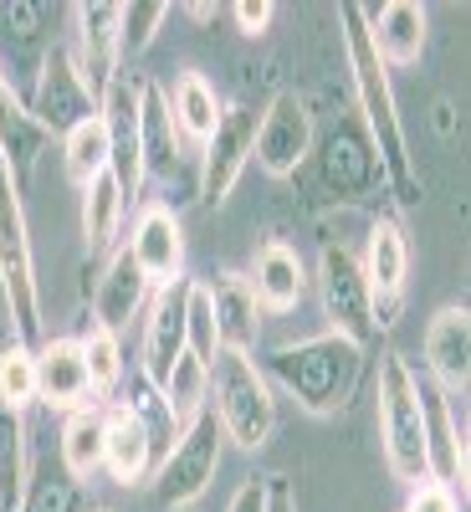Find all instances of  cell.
Here are the masks:
<instances>
[{"label": "cell", "instance_id": "3957f363", "mask_svg": "<svg viewBox=\"0 0 471 512\" xmlns=\"http://www.w3.org/2000/svg\"><path fill=\"white\" fill-rule=\"evenodd\" d=\"M0 297H6V313H11V344H26V349L47 344L31 226H26V205H21V180L6 154H0Z\"/></svg>", "mask_w": 471, "mask_h": 512}, {"label": "cell", "instance_id": "e0dca14e", "mask_svg": "<svg viewBox=\"0 0 471 512\" xmlns=\"http://www.w3.org/2000/svg\"><path fill=\"white\" fill-rule=\"evenodd\" d=\"M246 287H251V297H256V308H262V313H292V308L308 297L313 277H308L303 251L272 236V241L256 246L251 272H246Z\"/></svg>", "mask_w": 471, "mask_h": 512}, {"label": "cell", "instance_id": "44dd1931", "mask_svg": "<svg viewBox=\"0 0 471 512\" xmlns=\"http://www.w3.org/2000/svg\"><path fill=\"white\" fill-rule=\"evenodd\" d=\"M139 144H144V180H159V185L175 190L180 164H185V134H180L175 113H169L164 88L149 77L139 88Z\"/></svg>", "mask_w": 471, "mask_h": 512}, {"label": "cell", "instance_id": "8fae6325", "mask_svg": "<svg viewBox=\"0 0 471 512\" xmlns=\"http://www.w3.org/2000/svg\"><path fill=\"white\" fill-rule=\"evenodd\" d=\"M139 88L144 77L118 72L108 82V93L98 103V118L108 128V175L118 180L123 200H134L144 190V144H139Z\"/></svg>", "mask_w": 471, "mask_h": 512}, {"label": "cell", "instance_id": "d6986e66", "mask_svg": "<svg viewBox=\"0 0 471 512\" xmlns=\"http://www.w3.org/2000/svg\"><path fill=\"white\" fill-rule=\"evenodd\" d=\"M154 466H159V451L144 431V420L128 405L108 400L103 405V472L118 487H144L154 477Z\"/></svg>", "mask_w": 471, "mask_h": 512}, {"label": "cell", "instance_id": "277c9868", "mask_svg": "<svg viewBox=\"0 0 471 512\" xmlns=\"http://www.w3.org/2000/svg\"><path fill=\"white\" fill-rule=\"evenodd\" d=\"M216 400L210 405V415H216L221 436L241 451H262L277 431V395L272 384L262 374V364H256L251 354H216V364H210V395Z\"/></svg>", "mask_w": 471, "mask_h": 512}, {"label": "cell", "instance_id": "f546056e", "mask_svg": "<svg viewBox=\"0 0 471 512\" xmlns=\"http://www.w3.org/2000/svg\"><path fill=\"white\" fill-rule=\"evenodd\" d=\"M31 482V451H26V410L0 405V512H21Z\"/></svg>", "mask_w": 471, "mask_h": 512}, {"label": "cell", "instance_id": "4316f807", "mask_svg": "<svg viewBox=\"0 0 471 512\" xmlns=\"http://www.w3.org/2000/svg\"><path fill=\"white\" fill-rule=\"evenodd\" d=\"M62 472L82 487L103 472V405L72 410L62 420Z\"/></svg>", "mask_w": 471, "mask_h": 512}, {"label": "cell", "instance_id": "7bdbcfd3", "mask_svg": "<svg viewBox=\"0 0 471 512\" xmlns=\"http://www.w3.org/2000/svg\"><path fill=\"white\" fill-rule=\"evenodd\" d=\"M185 16H190V21H200V26H210V21L221 16V6H210V0H190V6H185Z\"/></svg>", "mask_w": 471, "mask_h": 512}, {"label": "cell", "instance_id": "2e32d148", "mask_svg": "<svg viewBox=\"0 0 471 512\" xmlns=\"http://www.w3.org/2000/svg\"><path fill=\"white\" fill-rule=\"evenodd\" d=\"M123 246H128V256H134L139 272H144L154 287L185 282V231H180V216H175L164 200H154V205L139 210L134 236H128Z\"/></svg>", "mask_w": 471, "mask_h": 512}, {"label": "cell", "instance_id": "1f68e13d", "mask_svg": "<svg viewBox=\"0 0 471 512\" xmlns=\"http://www.w3.org/2000/svg\"><path fill=\"white\" fill-rule=\"evenodd\" d=\"M62 164H67V180L77 190L93 175H103L108 169V128H103V118H88V123H77L72 134H62Z\"/></svg>", "mask_w": 471, "mask_h": 512}, {"label": "cell", "instance_id": "4fadbf2b", "mask_svg": "<svg viewBox=\"0 0 471 512\" xmlns=\"http://www.w3.org/2000/svg\"><path fill=\"white\" fill-rule=\"evenodd\" d=\"M313 154H318L323 190H328L333 200H369L374 190H384L374 144L364 139L359 118H354V123H333L328 134H323V144H313Z\"/></svg>", "mask_w": 471, "mask_h": 512}, {"label": "cell", "instance_id": "9a60e30c", "mask_svg": "<svg viewBox=\"0 0 471 512\" xmlns=\"http://www.w3.org/2000/svg\"><path fill=\"white\" fill-rule=\"evenodd\" d=\"M420 390V420H425V482L436 487H466V425L456 420L451 395H441L431 379L415 374Z\"/></svg>", "mask_w": 471, "mask_h": 512}, {"label": "cell", "instance_id": "9c48e42d", "mask_svg": "<svg viewBox=\"0 0 471 512\" xmlns=\"http://www.w3.org/2000/svg\"><path fill=\"white\" fill-rule=\"evenodd\" d=\"M26 108H31V118H36V128L41 134H72L77 123H88V118H98V98L88 93V82H82V72H77V62H72V52L67 47H47V57H41V67H36V88H31V98H26Z\"/></svg>", "mask_w": 471, "mask_h": 512}, {"label": "cell", "instance_id": "f35d334b", "mask_svg": "<svg viewBox=\"0 0 471 512\" xmlns=\"http://www.w3.org/2000/svg\"><path fill=\"white\" fill-rule=\"evenodd\" d=\"M231 21H236V31L241 36H267L272 31V21H277V6H272V0H236V6H231Z\"/></svg>", "mask_w": 471, "mask_h": 512}, {"label": "cell", "instance_id": "7402d4cb", "mask_svg": "<svg viewBox=\"0 0 471 512\" xmlns=\"http://www.w3.org/2000/svg\"><path fill=\"white\" fill-rule=\"evenodd\" d=\"M185 292H190V277L175 282V287H154V297H149L144 364H139V374L154 384V390L169 379V369H175L180 354H185Z\"/></svg>", "mask_w": 471, "mask_h": 512}, {"label": "cell", "instance_id": "cb8c5ba5", "mask_svg": "<svg viewBox=\"0 0 471 512\" xmlns=\"http://www.w3.org/2000/svg\"><path fill=\"white\" fill-rule=\"evenodd\" d=\"M369 41L384 67H415L425 57V36H431V11L415 0H390L379 11H364Z\"/></svg>", "mask_w": 471, "mask_h": 512}, {"label": "cell", "instance_id": "d6a6232c", "mask_svg": "<svg viewBox=\"0 0 471 512\" xmlns=\"http://www.w3.org/2000/svg\"><path fill=\"white\" fill-rule=\"evenodd\" d=\"M77 349H82V364H88V379H93V395H113L118 390V379H123V344H118V333H108L98 318H88V328H82L77 338Z\"/></svg>", "mask_w": 471, "mask_h": 512}, {"label": "cell", "instance_id": "4dcf8cb0", "mask_svg": "<svg viewBox=\"0 0 471 512\" xmlns=\"http://www.w3.org/2000/svg\"><path fill=\"white\" fill-rule=\"evenodd\" d=\"M123 210H128V200H123V190L108 169L82 185V241H88V251H108L118 241Z\"/></svg>", "mask_w": 471, "mask_h": 512}, {"label": "cell", "instance_id": "e575fe53", "mask_svg": "<svg viewBox=\"0 0 471 512\" xmlns=\"http://www.w3.org/2000/svg\"><path fill=\"white\" fill-rule=\"evenodd\" d=\"M185 354L200 359L205 369L216 364L221 354V338H216V308H210V287L190 277V292H185Z\"/></svg>", "mask_w": 471, "mask_h": 512}, {"label": "cell", "instance_id": "836d02e7", "mask_svg": "<svg viewBox=\"0 0 471 512\" xmlns=\"http://www.w3.org/2000/svg\"><path fill=\"white\" fill-rule=\"evenodd\" d=\"M159 395H164V405L175 410V420H180V431L205 410V395H210V369L200 364V359H190V354H180V364L169 369V379L159 384Z\"/></svg>", "mask_w": 471, "mask_h": 512}, {"label": "cell", "instance_id": "30bf717a", "mask_svg": "<svg viewBox=\"0 0 471 512\" xmlns=\"http://www.w3.org/2000/svg\"><path fill=\"white\" fill-rule=\"evenodd\" d=\"M313 144H318V134H313V113H308L303 93L282 88L262 108V118H256V154L251 159L262 164L272 180H292L297 169L313 159Z\"/></svg>", "mask_w": 471, "mask_h": 512}, {"label": "cell", "instance_id": "d4e9b609", "mask_svg": "<svg viewBox=\"0 0 471 512\" xmlns=\"http://www.w3.org/2000/svg\"><path fill=\"white\" fill-rule=\"evenodd\" d=\"M210 287V308H216V338L226 354H251L262 338V308L246 287V272H221Z\"/></svg>", "mask_w": 471, "mask_h": 512}, {"label": "cell", "instance_id": "7a4b0ae2", "mask_svg": "<svg viewBox=\"0 0 471 512\" xmlns=\"http://www.w3.org/2000/svg\"><path fill=\"white\" fill-rule=\"evenodd\" d=\"M267 384H277L282 395L297 400V410L308 415H338L364 374V349L349 344L338 333H318V338H297L267 354Z\"/></svg>", "mask_w": 471, "mask_h": 512}, {"label": "cell", "instance_id": "ab89813d", "mask_svg": "<svg viewBox=\"0 0 471 512\" xmlns=\"http://www.w3.org/2000/svg\"><path fill=\"white\" fill-rule=\"evenodd\" d=\"M405 512H461V507H456V492H451V487L420 482V487H410V502H405Z\"/></svg>", "mask_w": 471, "mask_h": 512}, {"label": "cell", "instance_id": "ba28073f", "mask_svg": "<svg viewBox=\"0 0 471 512\" xmlns=\"http://www.w3.org/2000/svg\"><path fill=\"white\" fill-rule=\"evenodd\" d=\"M256 118H262L256 108L226 103L216 134L200 144V205H205V210H221V205L231 200V190L241 185L246 164H251V154H256Z\"/></svg>", "mask_w": 471, "mask_h": 512}, {"label": "cell", "instance_id": "83f0119b", "mask_svg": "<svg viewBox=\"0 0 471 512\" xmlns=\"http://www.w3.org/2000/svg\"><path fill=\"white\" fill-rule=\"evenodd\" d=\"M221 93H216V82H210L205 72H180L175 82V98H169V113H175L180 123V134L205 144L210 134H216V123H221Z\"/></svg>", "mask_w": 471, "mask_h": 512}, {"label": "cell", "instance_id": "b9f144b4", "mask_svg": "<svg viewBox=\"0 0 471 512\" xmlns=\"http://www.w3.org/2000/svg\"><path fill=\"white\" fill-rule=\"evenodd\" d=\"M267 512H297V492L287 477H267Z\"/></svg>", "mask_w": 471, "mask_h": 512}, {"label": "cell", "instance_id": "6da1fadb", "mask_svg": "<svg viewBox=\"0 0 471 512\" xmlns=\"http://www.w3.org/2000/svg\"><path fill=\"white\" fill-rule=\"evenodd\" d=\"M338 21H344V57H349V77H354L359 128H364V139L374 144L384 190L395 195L400 210H415L425 200V180H420V169L410 159V139H405V118H400V103H395L390 67L379 62L374 41H369L364 6H354V0H349V6H338Z\"/></svg>", "mask_w": 471, "mask_h": 512}, {"label": "cell", "instance_id": "603a6c76", "mask_svg": "<svg viewBox=\"0 0 471 512\" xmlns=\"http://www.w3.org/2000/svg\"><path fill=\"white\" fill-rule=\"evenodd\" d=\"M149 297H154V282L139 272V262L128 256V246H118L108 256L98 287H93V318L108 333H123V328H134V318L149 308Z\"/></svg>", "mask_w": 471, "mask_h": 512}, {"label": "cell", "instance_id": "ee69618b", "mask_svg": "<svg viewBox=\"0 0 471 512\" xmlns=\"http://www.w3.org/2000/svg\"><path fill=\"white\" fill-rule=\"evenodd\" d=\"M88 512H113V507H88Z\"/></svg>", "mask_w": 471, "mask_h": 512}, {"label": "cell", "instance_id": "f1b7e54d", "mask_svg": "<svg viewBox=\"0 0 471 512\" xmlns=\"http://www.w3.org/2000/svg\"><path fill=\"white\" fill-rule=\"evenodd\" d=\"M0 26H6V41H11V62L16 67H41L52 47V6H41V0H11V6H0Z\"/></svg>", "mask_w": 471, "mask_h": 512}, {"label": "cell", "instance_id": "ac0fdd59", "mask_svg": "<svg viewBox=\"0 0 471 512\" xmlns=\"http://www.w3.org/2000/svg\"><path fill=\"white\" fill-rule=\"evenodd\" d=\"M425 379L436 384L441 395H466L471 384V313L466 308H441L425 328Z\"/></svg>", "mask_w": 471, "mask_h": 512}, {"label": "cell", "instance_id": "ffe728a7", "mask_svg": "<svg viewBox=\"0 0 471 512\" xmlns=\"http://www.w3.org/2000/svg\"><path fill=\"white\" fill-rule=\"evenodd\" d=\"M36 400L62 410V415L103 405L93 395V379H88V364H82L77 338H47V344L36 349Z\"/></svg>", "mask_w": 471, "mask_h": 512}, {"label": "cell", "instance_id": "7c38bea8", "mask_svg": "<svg viewBox=\"0 0 471 512\" xmlns=\"http://www.w3.org/2000/svg\"><path fill=\"white\" fill-rule=\"evenodd\" d=\"M364 282H369V303H374V323L390 328L405 308V282H410V241H405V226L395 216H379L369 226V241H364Z\"/></svg>", "mask_w": 471, "mask_h": 512}, {"label": "cell", "instance_id": "5b68a950", "mask_svg": "<svg viewBox=\"0 0 471 512\" xmlns=\"http://www.w3.org/2000/svg\"><path fill=\"white\" fill-rule=\"evenodd\" d=\"M374 415H379V446L390 477L405 487L425 482V420H420V390L415 369L405 354L379 359V384H374Z\"/></svg>", "mask_w": 471, "mask_h": 512}, {"label": "cell", "instance_id": "484cf974", "mask_svg": "<svg viewBox=\"0 0 471 512\" xmlns=\"http://www.w3.org/2000/svg\"><path fill=\"white\" fill-rule=\"evenodd\" d=\"M41 149H47V134L36 128V118H31L26 98L16 93V82H11L6 62H0V154L11 159L16 180H26L31 169H36Z\"/></svg>", "mask_w": 471, "mask_h": 512}, {"label": "cell", "instance_id": "8992f818", "mask_svg": "<svg viewBox=\"0 0 471 512\" xmlns=\"http://www.w3.org/2000/svg\"><path fill=\"white\" fill-rule=\"evenodd\" d=\"M221 446H226V436H221L216 415L200 410L180 431V441L169 446V456L154 466V477H149L154 482V497L164 502V512L195 507L210 492V482H216V472H221Z\"/></svg>", "mask_w": 471, "mask_h": 512}, {"label": "cell", "instance_id": "d590c367", "mask_svg": "<svg viewBox=\"0 0 471 512\" xmlns=\"http://www.w3.org/2000/svg\"><path fill=\"white\" fill-rule=\"evenodd\" d=\"M0 405H11V410L36 405V349L26 344L0 349Z\"/></svg>", "mask_w": 471, "mask_h": 512}, {"label": "cell", "instance_id": "52a82bcc", "mask_svg": "<svg viewBox=\"0 0 471 512\" xmlns=\"http://www.w3.org/2000/svg\"><path fill=\"white\" fill-rule=\"evenodd\" d=\"M313 287H318V303H323L328 333L349 338V344H359V349L379 333V323H374V303H369V282H364V267H359V251H354V246H344V241H323Z\"/></svg>", "mask_w": 471, "mask_h": 512}, {"label": "cell", "instance_id": "74e56055", "mask_svg": "<svg viewBox=\"0 0 471 512\" xmlns=\"http://www.w3.org/2000/svg\"><path fill=\"white\" fill-rule=\"evenodd\" d=\"M164 21H169L164 0H134V6H123V57H144L159 41Z\"/></svg>", "mask_w": 471, "mask_h": 512}, {"label": "cell", "instance_id": "60d3db41", "mask_svg": "<svg viewBox=\"0 0 471 512\" xmlns=\"http://www.w3.org/2000/svg\"><path fill=\"white\" fill-rule=\"evenodd\" d=\"M226 512H267V477H246Z\"/></svg>", "mask_w": 471, "mask_h": 512}, {"label": "cell", "instance_id": "5bb4252c", "mask_svg": "<svg viewBox=\"0 0 471 512\" xmlns=\"http://www.w3.org/2000/svg\"><path fill=\"white\" fill-rule=\"evenodd\" d=\"M77 72L88 82V93L103 103L108 82L123 72V6L118 0H88V6H77Z\"/></svg>", "mask_w": 471, "mask_h": 512}, {"label": "cell", "instance_id": "8d00e7d4", "mask_svg": "<svg viewBox=\"0 0 471 512\" xmlns=\"http://www.w3.org/2000/svg\"><path fill=\"white\" fill-rule=\"evenodd\" d=\"M21 512H88V502H82V487L67 472H47L26 482Z\"/></svg>", "mask_w": 471, "mask_h": 512}]
</instances>
